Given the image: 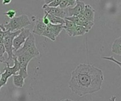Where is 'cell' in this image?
<instances>
[{
    "mask_svg": "<svg viewBox=\"0 0 121 101\" xmlns=\"http://www.w3.org/2000/svg\"><path fill=\"white\" fill-rule=\"evenodd\" d=\"M103 82L104 73L101 69L90 64H80L71 73L69 87L73 93L82 97L100 91Z\"/></svg>",
    "mask_w": 121,
    "mask_h": 101,
    "instance_id": "cell-1",
    "label": "cell"
},
{
    "mask_svg": "<svg viewBox=\"0 0 121 101\" xmlns=\"http://www.w3.org/2000/svg\"><path fill=\"white\" fill-rule=\"evenodd\" d=\"M30 24L31 22L28 16L27 15L23 14L11 18L6 24H3V27L6 31L15 32L21 30L26 27L30 25Z\"/></svg>",
    "mask_w": 121,
    "mask_h": 101,
    "instance_id": "cell-2",
    "label": "cell"
},
{
    "mask_svg": "<svg viewBox=\"0 0 121 101\" xmlns=\"http://www.w3.org/2000/svg\"><path fill=\"white\" fill-rule=\"evenodd\" d=\"M23 53H26L28 54H30L32 56H33L34 58L40 56V51L38 49V48L36 47L35 38L33 34L30 33V34L26 39L22 47L20 48L16 51L13 52V55L15 56H17L18 55Z\"/></svg>",
    "mask_w": 121,
    "mask_h": 101,
    "instance_id": "cell-3",
    "label": "cell"
},
{
    "mask_svg": "<svg viewBox=\"0 0 121 101\" xmlns=\"http://www.w3.org/2000/svg\"><path fill=\"white\" fill-rule=\"evenodd\" d=\"M21 30H18L15 32L8 31L7 33L4 36V46L6 52L8 55V58H7L8 60H11L13 59V56H14L13 50V39L21 32Z\"/></svg>",
    "mask_w": 121,
    "mask_h": 101,
    "instance_id": "cell-4",
    "label": "cell"
},
{
    "mask_svg": "<svg viewBox=\"0 0 121 101\" xmlns=\"http://www.w3.org/2000/svg\"><path fill=\"white\" fill-rule=\"evenodd\" d=\"M30 34V31L29 29L23 28L21 30V32L13 39V52L18 50L22 47L26 39Z\"/></svg>",
    "mask_w": 121,
    "mask_h": 101,
    "instance_id": "cell-5",
    "label": "cell"
},
{
    "mask_svg": "<svg viewBox=\"0 0 121 101\" xmlns=\"http://www.w3.org/2000/svg\"><path fill=\"white\" fill-rule=\"evenodd\" d=\"M42 8L44 10V12L48 14L57 16L61 18H65L67 17V11H65V9H62L59 8L58 6L57 7H48L45 4H44Z\"/></svg>",
    "mask_w": 121,
    "mask_h": 101,
    "instance_id": "cell-6",
    "label": "cell"
},
{
    "mask_svg": "<svg viewBox=\"0 0 121 101\" xmlns=\"http://www.w3.org/2000/svg\"><path fill=\"white\" fill-rule=\"evenodd\" d=\"M84 6H85V4L84 1H79V0H77L76 1V4L74 7L72 8H69L67 10V17L69 16H73V15H78L79 13H82L84 11Z\"/></svg>",
    "mask_w": 121,
    "mask_h": 101,
    "instance_id": "cell-7",
    "label": "cell"
},
{
    "mask_svg": "<svg viewBox=\"0 0 121 101\" xmlns=\"http://www.w3.org/2000/svg\"><path fill=\"white\" fill-rule=\"evenodd\" d=\"M46 27H47V25H45L43 23L42 19L39 18L35 21V26L33 27V31H32V33L35 34L39 35V36H41L42 34L43 33V32L45 31Z\"/></svg>",
    "mask_w": 121,
    "mask_h": 101,
    "instance_id": "cell-8",
    "label": "cell"
},
{
    "mask_svg": "<svg viewBox=\"0 0 121 101\" xmlns=\"http://www.w3.org/2000/svg\"><path fill=\"white\" fill-rule=\"evenodd\" d=\"M94 13H95V10L91 7V5L87 4L85 5L84 9L83 11V14L84 15L85 18L90 22H94Z\"/></svg>",
    "mask_w": 121,
    "mask_h": 101,
    "instance_id": "cell-9",
    "label": "cell"
},
{
    "mask_svg": "<svg viewBox=\"0 0 121 101\" xmlns=\"http://www.w3.org/2000/svg\"><path fill=\"white\" fill-rule=\"evenodd\" d=\"M75 27H76V25L74 23L65 18V23L63 25V29H65V30L66 31L67 34L69 36L72 37L73 32L75 29Z\"/></svg>",
    "mask_w": 121,
    "mask_h": 101,
    "instance_id": "cell-10",
    "label": "cell"
},
{
    "mask_svg": "<svg viewBox=\"0 0 121 101\" xmlns=\"http://www.w3.org/2000/svg\"><path fill=\"white\" fill-rule=\"evenodd\" d=\"M13 85L17 88H23L25 84V79L20 75H13Z\"/></svg>",
    "mask_w": 121,
    "mask_h": 101,
    "instance_id": "cell-11",
    "label": "cell"
},
{
    "mask_svg": "<svg viewBox=\"0 0 121 101\" xmlns=\"http://www.w3.org/2000/svg\"><path fill=\"white\" fill-rule=\"evenodd\" d=\"M45 14H46L48 18L49 19L50 24H52V25H64L65 18H61L57 17V16L52 15L48 14L46 13H45Z\"/></svg>",
    "mask_w": 121,
    "mask_h": 101,
    "instance_id": "cell-12",
    "label": "cell"
},
{
    "mask_svg": "<svg viewBox=\"0 0 121 101\" xmlns=\"http://www.w3.org/2000/svg\"><path fill=\"white\" fill-rule=\"evenodd\" d=\"M111 51L113 53L121 56V37L118 38L116 39V41L113 42L112 45V49Z\"/></svg>",
    "mask_w": 121,
    "mask_h": 101,
    "instance_id": "cell-13",
    "label": "cell"
},
{
    "mask_svg": "<svg viewBox=\"0 0 121 101\" xmlns=\"http://www.w3.org/2000/svg\"><path fill=\"white\" fill-rule=\"evenodd\" d=\"M89 30H87L86 27L79 26V25H76L75 29L73 32L72 37H78V36H83L85 34H86Z\"/></svg>",
    "mask_w": 121,
    "mask_h": 101,
    "instance_id": "cell-14",
    "label": "cell"
},
{
    "mask_svg": "<svg viewBox=\"0 0 121 101\" xmlns=\"http://www.w3.org/2000/svg\"><path fill=\"white\" fill-rule=\"evenodd\" d=\"M42 36L45 37L50 39L51 41H55L56 40V37H55V35H54V34H53V32L52 31V29H51V27L50 26V24H48L47 25L45 31L42 34Z\"/></svg>",
    "mask_w": 121,
    "mask_h": 101,
    "instance_id": "cell-15",
    "label": "cell"
},
{
    "mask_svg": "<svg viewBox=\"0 0 121 101\" xmlns=\"http://www.w3.org/2000/svg\"><path fill=\"white\" fill-rule=\"evenodd\" d=\"M50 26L55 37L59 36V34L63 30V25H52L50 23Z\"/></svg>",
    "mask_w": 121,
    "mask_h": 101,
    "instance_id": "cell-16",
    "label": "cell"
},
{
    "mask_svg": "<svg viewBox=\"0 0 121 101\" xmlns=\"http://www.w3.org/2000/svg\"><path fill=\"white\" fill-rule=\"evenodd\" d=\"M9 77H11L6 72H4L3 73H1V78H0V93H1V89L4 86H5V84L7 83L8 79H9Z\"/></svg>",
    "mask_w": 121,
    "mask_h": 101,
    "instance_id": "cell-17",
    "label": "cell"
},
{
    "mask_svg": "<svg viewBox=\"0 0 121 101\" xmlns=\"http://www.w3.org/2000/svg\"><path fill=\"white\" fill-rule=\"evenodd\" d=\"M69 6V4L68 0H61L60 4L58 6V7L62 9H65L66 8H67Z\"/></svg>",
    "mask_w": 121,
    "mask_h": 101,
    "instance_id": "cell-18",
    "label": "cell"
},
{
    "mask_svg": "<svg viewBox=\"0 0 121 101\" xmlns=\"http://www.w3.org/2000/svg\"><path fill=\"white\" fill-rule=\"evenodd\" d=\"M16 11H14V10H9L8 11L4 13V15H6L8 18H9L10 19L14 18L15 15H16Z\"/></svg>",
    "mask_w": 121,
    "mask_h": 101,
    "instance_id": "cell-19",
    "label": "cell"
},
{
    "mask_svg": "<svg viewBox=\"0 0 121 101\" xmlns=\"http://www.w3.org/2000/svg\"><path fill=\"white\" fill-rule=\"evenodd\" d=\"M102 59H105V60H108L112 61V62H113V63H115L118 64V65L121 67V62H120V61H118V60H116L113 56H111V57H103V58H102Z\"/></svg>",
    "mask_w": 121,
    "mask_h": 101,
    "instance_id": "cell-20",
    "label": "cell"
},
{
    "mask_svg": "<svg viewBox=\"0 0 121 101\" xmlns=\"http://www.w3.org/2000/svg\"><path fill=\"white\" fill-rule=\"evenodd\" d=\"M60 1L61 0H53L50 4L46 5V6H48V7H57L59 6L60 3Z\"/></svg>",
    "mask_w": 121,
    "mask_h": 101,
    "instance_id": "cell-21",
    "label": "cell"
},
{
    "mask_svg": "<svg viewBox=\"0 0 121 101\" xmlns=\"http://www.w3.org/2000/svg\"><path fill=\"white\" fill-rule=\"evenodd\" d=\"M8 31H3L1 28H0V44H4V38L5 34L7 33Z\"/></svg>",
    "mask_w": 121,
    "mask_h": 101,
    "instance_id": "cell-22",
    "label": "cell"
},
{
    "mask_svg": "<svg viewBox=\"0 0 121 101\" xmlns=\"http://www.w3.org/2000/svg\"><path fill=\"white\" fill-rule=\"evenodd\" d=\"M5 53H6V50H5L4 44H0V56H4V54Z\"/></svg>",
    "mask_w": 121,
    "mask_h": 101,
    "instance_id": "cell-23",
    "label": "cell"
},
{
    "mask_svg": "<svg viewBox=\"0 0 121 101\" xmlns=\"http://www.w3.org/2000/svg\"><path fill=\"white\" fill-rule=\"evenodd\" d=\"M42 20H43V23H44V24H45V25H48V24H50V21H49V19L48 18V17H47L46 14H45V15H44V17L43 18Z\"/></svg>",
    "mask_w": 121,
    "mask_h": 101,
    "instance_id": "cell-24",
    "label": "cell"
},
{
    "mask_svg": "<svg viewBox=\"0 0 121 101\" xmlns=\"http://www.w3.org/2000/svg\"><path fill=\"white\" fill-rule=\"evenodd\" d=\"M68 1H69V6H74L75 4H76L77 0H68Z\"/></svg>",
    "mask_w": 121,
    "mask_h": 101,
    "instance_id": "cell-25",
    "label": "cell"
},
{
    "mask_svg": "<svg viewBox=\"0 0 121 101\" xmlns=\"http://www.w3.org/2000/svg\"><path fill=\"white\" fill-rule=\"evenodd\" d=\"M11 2V0H2L3 5H8Z\"/></svg>",
    "mask_w": 121,
    "mask_h": 101,
    "instance_id": "cell-26",
    "label": "cell"
},
{
    "mask_svg": "<svg viewBox=\"0 0 121 101\" xmlns=\"http://www.w3.org/2000/svg\"><path fill=\"white\" fill-rule=\"evenodd\" d=\"M6 61L4 57L0 56V63H6Z\"/></svg>",
    "mask_w": 121,
    "mask_h": 101,
    "instance_id": "cell-27",
    "label": "cell"
},
{
    "mask_svg": "<svg viewBox=\"0 0 121 101\" xmlns=\"http://www.w3.org/2000/svg\"><path fill=\"white\" fill-rule=\"evenodd\" d=\"M52 1H53V0H44V2H45V5H48V4H50Z\"/></svg>",
    "mask_w": 121,
    "mask_h": 101,
    "instance_id": "cell-28",
    "label": "cell"
},
{
    "mask_svg": "<svg viewBox=\"0 0 121 101\" xmlns=\"http://www.w3.org/2000/svg\"><path fill=\"white\" fill-rule=\"evenodd\" d=\"M116 98H117V96H113L111 98V99H110V101H116Z\"/></svg>",
    "mask_w": 121,
    "mask_h": 101,
    "instance_id": "cell-29",
    "label": "cell"
},
{
    "mask_svg": "<svg viewBox=\"0 0 121 101\" xmlns=\"http://www.w3.org/2000/svg\"><path fill=\"white\" fill-rule=\"evenodd\" d=\"M72 101V100H70V99H65V100H62V101Z\"/></svg>",
    "mask_w": 121,
    "mask_h": 101,
    "instance_id": "cell-30",
    "label": "cell"
},
{
    "mask_svg": "<svg viewBox=\"0 0 121 101\" xmlns=\"http://www.w3.org/2000/svg\"><path fill=\"white\" fill-rule=\"evenodd\" d=\"M1 72H0V78H1Z\"/></svg>",
    "mask_w": 121,
    "mask_h": 101,
    "instance_id": "cell-31",
    "label": "cell"
}]
</instances>
